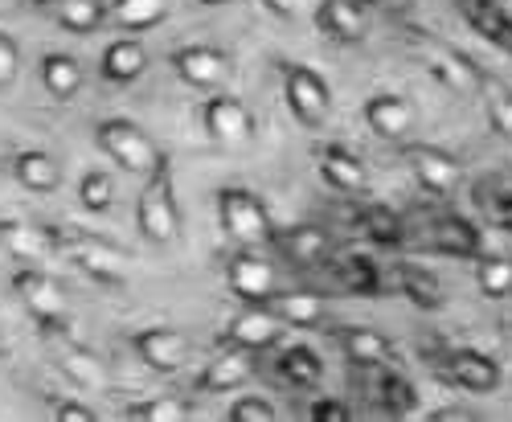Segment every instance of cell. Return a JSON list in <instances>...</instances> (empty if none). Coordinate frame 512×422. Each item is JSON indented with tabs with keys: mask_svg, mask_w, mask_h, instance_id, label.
<instances>
[{
	"mask_svg": "<svg viewBox=\"0 0 512 422\" xmlns=\"http://www.w3.org/2000/svg\"><path fill=\"white\" fill-rule=\"evenodd\" d=\"M127 345H132V353L140 357V365L152 369V373H181L189 365V353H193L189 336L177 332V328H164V324L160 328L132 332V336H127Z\"/></svg>",
	"mask_w": 512,
	"mask_h": 422,
	"instance_id": "cell-7",
	"label": "cell"
},
{
	"mask_svg": "<svg viewBox=\"0 0 512 422\" xmlns=\"http://www.w3.org/2000/svg\"><path fill=\"white\" fill-rule=\"evenodd\" d=\"M123 418L127 422H189L193 418V402L185 398H136V402H127L123 406Z\"/></svg>",
	"mask_w": 512,
	"mask_h": 422,
	"instance_id": "cell-33",
	"label": "cell"
},
{
	"mask_svg": "<svg viewBox=\"0 0 512 422\" xmlns=\"http://www.w3.org/2000/svg\"><path fill=\"white\" fill-rule=\"evenodd\" d=\"M275 365H279V377L295 390H312V386H320V377H324V361L308 345H287Z\"/></svg>",
	"mask_w": 512,
	"mask_h": 422,
	"instance_id": "cell-31",
	"label": "cell"
},
{
	"mask_svg": "<svg viewBox=\"0 0 512 422\" xmlns=\"http://www.w3.org/2000/svg\"><path fill=\"white\" fill-rule=\"evenodd\" d=\"M41 5H46V13L70 33H95L107 21L103 0H41Z\"/></svg>",
	"mask_w": 512,
	"mask_h": 422,
	"instance_id": "cell-30",
	"label": "cell"
},
{
	"mask_svg": "<svg viewBox=\"0 0 512 422\" xmlns=\"http://www.w3.org/2000/svg\"><path fill=\"white\" fill-rule=\"evenodd\" d=\"M226 287L246 304H267L275 295V267L254 250H238L226 263Z\"/></svg>",
	"mask_w": 512,
	"mask_h": 422,
	"instance_id": "cell-14",
	"label": "cell"
},
{
	"mask_svg": "<svg viewBox=\"0 0 512 422\" xmlns=\"http://www.w3.org/2000/svg\"><path fill=\"white\" fill-rule=\"evenodd\" d=\"M0 246H5L9 255L21 259V263H41L54 250V238H50V230H37L29 222L0 218Z\"/></svg>",
	"mask_w": 512,
	"mask_h": 422,
	"instance_id": "cell-26",
	"label": "cell"
},
{
	"mask_svg": "<svg viewBox=\"0 0 512 422\" xmlns=\"http://www.w3.org/2000/svg\"><path fill=\"white\" fill-rule=\"evenodd\" d=\"M95 144L111 164L123 168V173H148V168L160 160V152L148 140V132L140 128V123L123 119V115H111V119L95 123Z\"/></svg>",
	"mask_w": 512,
	"mask_h": 422,
	"instance_id": "cell-4",
	"label": "cell"
},
{
	"mask_svg": "<svg viewBox=\"0 0 512 422\" xmlns=\"http://www.w3.org/2000/svg\"><path fill=\"white\" fill-rule=\"evenodd\" d=\"M13 177L29 193H54L62 185V164L46 148H21L13 156Z\"/></svg>",
	"mask_w": 512,
	"mask_h": 422,
	"instance_id": "cell-22",
	"label": "cell"
},
{
	"mask_svg": "<svg viewBox=\"0 0 512 422\" xmlns=\"http://www.w3.org/2000/svg\"><path fill=\"white\" fill-rule=\"evenodd\" d=\"M107 17L127 33H144L168 17V0H111Z\"/></svg>",
	"mask_w": 512,
	"mask_h": 422,
	"instance_id": "cell-32",
	"label": "cell"
},
{
	"mask_svg": "<svg viewBox=\"0 0 512 422\" xmlns=\"http://www.w3.org/2000/svg\"><path fill=\"white\" fill-rule=\"evenodd\" d=\"M402 156H406V164H410V173H414V181L426 189V193H451L455 185H459V160L447 152V148H439V144H406L402 148Z\"/></svg>",
	"mask_w": 512,
	"mask_h": 422,
	"instance_id": "cell-12",
	"label": "cell"
},
{
	"mask_svg": "<svg viewBox=\"0 0 512 422\" xmlns=\"http://www.w3.org/2000/svg\"><path fill=\"white\" fill-rule=\"evenodd\" d=\"M181 205H177V185H173V160L160 152V160L148 168V181L140 189V201H136V230L156 242V246H168L181 238Z\"/></svg>",
	"mask_w": 512,
	"mask_h": 422,
	"instance_id": "cell-1",
	"label": "cell"
},
{
	"mask_svg": "<svg viewBox=\"0 0 512 422\" xmlns=\"http://www.w3.org/2000/svg\"><path fill=\"white\" fill-rule=\"evenodd\" d=\"M271 308L279 312L283 324H295V328H312V324H320V316H324L320 291H308V287H287V291H279L275 300H271Z\"/></svg>",
	"mask_w": 512,
	"mask_h": 422,
	"instance_id": "cell-29",
	"label": "cell"
},
{
	"mask_svg": "<svg viewBox=\"0 0 512 422\" xmlns=\"http://www.w3.org/2000/svg\"><path fill=\"white\" fill-rule=\"evenodd\" d=\"M476 287L488 295V300H508L512 295V259L480 250L476 255Z\"/></svg>",
	"mask_w": 512,
	"mask_h": 422,
	"instance_id": "cell-35",
	"label": "cell"
},
{
	"mask_svg": "<svg viewBox=\"0 0 512 422\" xmlns=\"http://www.w3.org/2000/svg\"><path fill=\"white\" fill-rule=\"evenodd\" d=\"M201 5H226V0H201Z\"/></svg>",
	"mask_w": 512,
	"mask_h": 422,
	"instance_id": "cell-50",
	"label": "cell"
},
{
	"mask_svg": "<svg viewBox=\"0 0 512 422\" xmlns=\"http://www.w3.org/2000/svg\"><path fill=\"white\" fill-rule=\"evenodd\" d=\"M283 99L291 107V115L304 123V128H320L332 115V87L324 82V74H316L304 62H283Z\"/></svg>",
	"mask_w": 512,
	"mask_h": 422,
	"instance_id": "cell-6",
	"label": "cell"
},
{
	"mask_svg": "<svg viewBox=\"0 0 512 422\" xmlns=\"http://www.w3.org/2000/svg\"><path fill=\"white\" fill-rule=\"evenodd\" d=\"M435 246L451 259H472L476 263V255L484 250V234H480L476 222H467L459 214H439L435 218Z\"/></svg>",
	"mask_w": 512,
	"mask_h": 422,
	"instance_id": "cell-23",
	"label": "cell"
},
{
	"mask_svg": "<svg viewBox=\"0 0 512 422\" xmlns=\"http://www.w3.org/2000/svg\"><path fill=\"white\" fill-rule=\"evenodd\" d=\"M431 418H435V422H472L476 414H472V410H459V406H443V410H435Z\"/></svg>",
	"mask_w": 512,
	"mask_h": 422,
	"instance_id": "cell-47",
	"label": "cell"
},
{
	"mask_svg": "<svg viewBox=\"0 0 512 422\" xmlns=\"http://www.w3.org/2000/svg\"><path fill=\"white\" fill-rule=\"evenodd\" d=\"M250 357H254V353L226 345L218 357H213V361L201 369L197 386H201V390H209V394H230V390L246 386V382H250V369H254V365H250Z\"/></svg>",
	"mask_w": 512,
	"mask_h": 422,
	"instance_id": "cell-21",
	"label": "cell"
},
{
	"mask_svg": "<svg viewBox=\"0 0 512 422\" xmlns=\"http://www.w3.org/2000/svg\"><path fill=\"white\" fill-rule=\"evenodd\" d=\"M17 5H21V0H0V13H13Z\"/></svg>",
	"mask_w": 512,
	"mask_h": 422,
	"instance_id": "cell-49",
	"label": "cell"
},
{
	"mask_svg": "<svg viewBox=\"0 0 512 422\" xmlns=\"http://www.w3.org/2000/svg\"><path fill=\"white\" fill-rule=\"evenodd\" d=\"M312 21L324 37L340 41V46H357V41H365V33H369V13H365L361 0H320Z\"/></svg>",
	"mask_w": 512,
	"mask_h": 422,
	"instance_id": "cell-15",
	"label": "cell"
},
{
	"mask_svg": "<svg viewBox=\"0 0 512 422\" xmlns=\"http://www.w3.org/2000/svg\"><path fill=\"white\" fill-rule=\"evenodd\" d=\"M173 70L181 82H189V87L197 91H213V87H222L226 74H230V54L218 50V46H181L173 50Z\"/></svg>",
	"mask_w": 512,
	"mask_h": 422,
	"instance_id": "cell-13",
	"label": "cell"
},
{
	"mask_svg": "<svg viewBox=\"0 0 512 422\" xmlns=\"http://www.w3.org/2000/svg\"><path fill=\"white\" fill-rule=\"evenodd\" d=\"M54 238V250L66 255L82 275H91L95 283H107V287H119L127 279V259L111 242H103L99 234H87V230H74V226H62V230H50Z\"/></svg>",
	"mask_w": 512,
	"mask_h": 422,
	"instance_id": "cell-3",
	"label": "cell"
},
{
	"mask_svg": "<svg viewBox=\"0 0 512 422\" xmlns=\"http://www.w3.org/2000/svg\"><path fill=\"white\" fill-rule=\"evenodd\" d=\"M54 418L58 422H95V410L82 402H54Z\"/></svg>",
	"mask_w": 512,
	"mask_h": 422,
	"instance_id": "cell-43",
	"label": "cell"
},
{
	"mask_svg": "<svg viewBox=\"0 0 512 422\" xmlns=\"http://www.w3.org/2000/svg\"><path fill=\"white\" fill-rule=\"evenodd\" d=\"M82 82H87V70H82V62H78L74 54L54 50V54L41 58V87H46L58 103L74 99V95L82 91Z\"/></svg>",
	"mask_w": 512,
	"mask_h": 422,
	"instance_id": "cell-27",
	"label": "cell"
},
{
	"mask_svg": "<svg viewBox=\"0 0 512 422\" xmlns=\"http://www.w3.org/2000/svg\"><path fill=\"white\" fill-rule=\"evenodd\" d=\"M13 291L21 295V304L41 328H54L66 320V291L54 275L37 271V267H17L13 271Z\"/></svg>",
	"mask_w": 512,
	"mask_h": 422,
	"instance_id": "cell-8",
	"label": "cell"
},
{
	"mask_svg": "<svg viewBox=\"0 0 512 422\" xmlns=\"http://www.w3.org/2000/svg\"><path fill=\"white\" fill-rule=\"evenodd\" d=\"M21 74V50H17V41L0 29V87H13Z\"/></svg>",
	"mask_w": 512,
	"mask_h": 422,
	"instance_id": "cell-41",
	"label": "cell"
},
{
	"mask_svg": "<svg viewBox=\"0 0 512 422\" xmlns=\"http://www.w3.org/2000/svg\"><path fill=\"white\" fill-rule=\"evenodd\" d=\"M340 349L345 357L361 369H386V365H398V353L390 345L386 332L377 328H365V324H353V328H340Z\"/></svg>",
	"mask_w": 512,
	"mask_h": 422,
	"instance_id": "cell-19",
	"label": "cell"
},
{
	"mask_svg": "<svg viewBox=\"0 0 512 422\" xmlns=\"http://www.w3.org/2000/svg\"><path fill=\"white\" fill-rule=\"evenodd\" d=\"M459 13L484 41H492L496 50L512 54V17H508V9L500 5V0H459Z\"/></svg>",
	"mask_w": 512,
	"mask_h": 422,
	"instance_id": "cell-20",
	"label": "cell"
},
{
	"mask_svg": "<svg viewBox=\"0 0 512 422\" xmlns=\"http://www.w3.org/2000/svg\"><path fill=\"white\" fill-rule=\"evenodd\" d=\"M406 50L418 58V66L431 74L435 82H443L447 91H455V95H472V91H480V74H484V70H476L472 58L459 54V50H451L447 41H439L435 33H426V29H406Z\"/></svg>",
	"mask_w": 512,
	"mask_h": 422,
	"instance_id": "cell-2",
	"label": "cell"
},
{
	"mask_svg": "<svg viewBox=\"0 0 512 422\" xmlns=\"http://www.w3.org/2000/svg\"><path fill=\"white\" fill-rule=\"evenodd\" d=\"M218 218H222V230L234 238V242H271V214H267V205L263 197L246 189V185H226L218 189Z\"/></svg>",
	"mask_w": 512,
	"mask_h": 422,
	"instance_id": "cell-5",
	"label": "cell"
},
{
	"mask_svg": "<svg viewBox=\"0 0 512 422\" xmlns=\"http://www.w3.org/2000/svg\"><path fill=\"white\" fill-rule=\"evenodd\" d=\"M394 287L406 295V300L422 312H439L443 308V283L435 271H426V267H414V263H398L394 267Z\"/></svg>",
	"mask_w": 512,
	"mask_h": 422,
	"instance_id": "cell-25",
	"label": "cell"
},
{
	"mask_svg": "<svg viewBox=\"0 0 512 422\" xmlns=\"http://www.w3.org/2000/svg\"><path fill=\"white\" fill-rule=\"evenodd\" d=\"M361 115H365V128L381 140H406L414 128V107L402 95H373L365 99Z\"/></svg>",
	"mask_w": 512,
	"mask_h": 422,
	"instance_id": "cell-18",
	"label": "cell"
},
{
	"mask_svg": "<svg viewBox=\"0 0 512 422\" xmlns=\"http://www.w3.org/2000/svg\"><path fill=\"white\" fill-rule=\"evenodd\" d=\"M340 279H345V287L353 295H381V291H386V271H381L373 259H365V255L345 259V267H340Z\"/></svg>",
	"mask_w": 512,
	"mask_h": 422,
	"instance_id": "cell-38",
	"label": "cell"
},
{
	"mask_svg": "<svg viewBox=\"0 0 512 422\" xmlns=\"http://www.w3.org/2000/svg\"><path fill=\"white\" fill-rule=\"evenodd\" d=\"M480 95H484L488 123L496 128V136L512 140V87H504V82L492 74H480Z\"/></svg>",
	"mask_w": 512,
	"mask_h": 422,
	"instance_id": "cell-36",
	"label": "cell"
},
{
	"mask_svg": "<svg viewBox=\"0 0 512 422\" xmlns=\"http://www.w3.org/2000/svg\"><path fill=\"white\" fill-rule=\"evenodd\" d=\"M279 250L300 267H320L332 255V238L320 226H291V230H283Z\"/></svg>",
	"mask_w": 512,
	"mask_h": 422,
	"instance_id": "cell-28",
	"label": "cell"
},
{
	"mask_svg": "<svg viewBox=\"0 0 512 422\" xmlns=\"http://www.w3.org/2000/svg\"><path fill=\"white\" fill-rule=\"evenodd\" d=\"M492 218H496V226H500V230H508V234H512V189H504V193L492 201Z\"/></svg>",
	"mask_w": 512,
	"mask_h": 422,
	"instance_id": "cell-45",
	"label": "cell"
},
{
	"mask_svg": "<svg viewBox=\"0 0 512 422\" xmlns=\"http://www.w3.org/2000/svg\"><path fill=\"white\" fill-rule=\"evenodd\" d=\"M308 418H312V422H349L353 410L340 402V398H316V402L308 406Z\"/></svg>",
	"mask_w": 512,
	"mask_h": 422,
	"instance_id": "cell-42",
	"label": "cell"
},
{
	"mask_svg": "<svg viewBox=\"0 0 512 422\" xmlns=\"http://www.w3.org/2000/svg\"><path fill=\"white\" fill-rule=\"evenodd\" d=\"M201 128H205L209 140H218V144H246L254 136V115L234 95H213L201 107Z\"/></svg>",
	"mask_w": 512,
	"mask_h": 422,
	"instance_id": "cell-11",
	"label": "cell"
},
{
	"mask_svg": "<svg viewBox=\"0 0 512 422\" xmlns=\"http://www.w3.org/2000/svg\"><path fill=\"white\" fill-rule=\"evenodd\" d=\"M365 9H381V13H410L414 0H361Z\"/></svg>",
	"mask_w": 512,
	"mask_h": 422,
	"instance_id": "cell-46",
	"label": "cell"
},
{
	"mask_svg": "<svg viewBox=\"0 0 512 422\" xmlns=\"http://www.w3.org/2000/svg\"><path fill=\"white\" fill-rule=\"evenodd\" d=\"M263 5H267L275 17H283V21H295V17H300V13L312 5V0H263Z\"/></svg>",
	"mask_w": 512,
	"mask_h": 422,
	"instance_id": "cell-44",
	"label": "cell"
},
{
	"mask_svg": "<svg viewBox=\"0 0 512 422\" xmlns=\"http://www.w3.org/2000/svg\"><path fill=\"white\" fill-rule=\"evenodd\" d=\"M443 369H447L451 382H455L459 390H467V394H492V390H500V382H504L500 361L488 357V353H480V349H467V345L447 349V353H443Z\"/></svg>",
	"mask_w": 512,
	"mask_h": 422,
	"instance_id": "cell-10",
	"label": "cell"
},
{
	"mask_svg": "<svg viewBox=\"0 0 512 422\" xmlns=\"http://www.w3.org/2000/svg\"><path fill=\"white\" fill-rule=\"evenodd\" d=\"M316 164H320V177L336 193H365L369 189L365 160L345 144H316Z\"/></svg>",
	"mask_w": 512,
	"mask_h": 422,
	"instance_id": "cell-16",
	"label": "cell"
},
{
	"mask_svg": "<svg viewBox=\"0 0 512 422\" xmlns=\"http://www.w3.org/2000/svg\"><path fill=\"white\" fill-rule=\"evenodd\" d=\"M58 369L70 377V382L78 386V390H87V394H103L107 390V365L91 353V349H82V345H58Z\"/></svg>",
	"mask_w": 512,
	"mask_h": 422,
	"instance_id": "cell-24",
	"label": "cell"
},
{
	"mask_svg": "<svg viewBox=\"0 0 512 422\" xmlns=\"http://www.w3.org/2000/svg\"><path fill=\"white\" fill-rule=\"evenodd\" d=\"M13 349V341H9V328H5V320H0V357H5Z\"/></svg>",
	"mask_w": 512,
	"mask_h": 422,
	"instance_id": "cell-48",
	"label": "cell"
},
{
	"mask_svg": "<svg viewBox=\"0 0 512 422\" xmlns=\"http://www.w3.org/2000/svg\"><path fill=\"white\" fill-rule=\"evenodd\" d=\"M115 201V177L107 168H87L78 181V205L87 209V214H107Z\"/></svg>",
	"mask_w": 512,
	"mask_h": 422,
	"instance_id": "cell-37",
	"label": "cell"
},
{
	"mask_svg": "<svg viewBox=\"0 0 512 422\" xmlns=\"http://www.w3.org/2000/svg\"><path fill=\"white\" fill-rule=\"evenodd\" d=\"M226 418L230 422H279V410L263 394H246V398H234L230 402Z\"/></svg>",
	"mask_w": 512,
	"mask_h": 422,
	"instance_id": "cell-40",
	"label": "cell"
},
{
	"mask_svg": "<svg viewBox=\"0 0 512 422\" xmlns=\"http://www.w3.org/2000/svg\"><path fill=\"white\" fill-rule=\"evenodd\" d=\"M381 377H377V398H381V406H386L390 414H410L414 410V386H410V377H402L394 365H386V369H377Z\"/></svg>",
	"mask_w": 512,
	"mask_h": 422,
	"instance_id": "cell-39",
	"label": "cell"
},
{
	"mask_svg": "<svg viewBox=\"0 0 512 422\" xmlns=\"http://www.w3.org/2000/svg\"><path fill=\"white\" fill-rule=\"evenodd\" d=\"M283 336V320L275 308L267 304H246L238 316H230L226 332H222V345H234V349H246V353H263L271 349Z\"/></svg>",
	"mask_w": 512,
	"mask_h": 422,
	"instance_id": "cell-9",
	"label": "cell"
},
{
	"mask_svg": "<svg viewBox=\"0 0 512 422\" xmlns=\"http://www.w3.org/2000/svg\"><path fill=\"white\" fill-rule=\"evenodd\" d=\"M148 70V46L140 37H115L111 46L99 54V74L111 87H127Z\"/></svg>",
	"mask_w": 512,
	"mask_h": 422,
	"instance_id": "cell-17",
	"label": "cell"
},
{
	"mask_svg": "<svg viewBox=\"0 0 512 422\" xmlns=\"http://www.w3.org/2000/svg\"><path fill=\"white\" fill-rule=\"evenodd\" d=\"M357 226H361V234L369 238V242H377V246H402L406 242V226H402V218L394 214V209H386V205H365L361 209V218H357Z\"/></svg>",
	"mask_w": 512,
	"mask_h": 422,
	"instance_id": "cell-34",
	"label": "cell"
}]
</instances>
